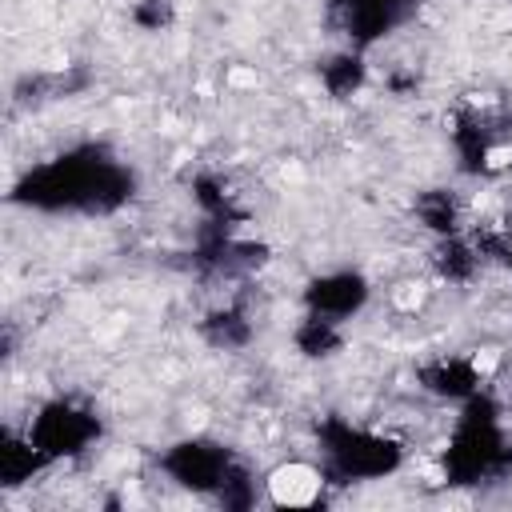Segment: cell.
<instances>
[{
    "label": "cell",
    "instance_id": "6da1fadb",
    "mask_svg": "<svg viewBox=\"0 0 512 512\" xmlns=\"http://www.w3.org/2000/svg\"><path fill=\"white\" fill-rule=\"evenodd\" d=\"M268 484H272V496L280 504H308L320 488V476L304 464H288V468H276V476Z\"/></svg>",
    "mask_w": 512,
    "mask_h": 512
}]
</instances>
